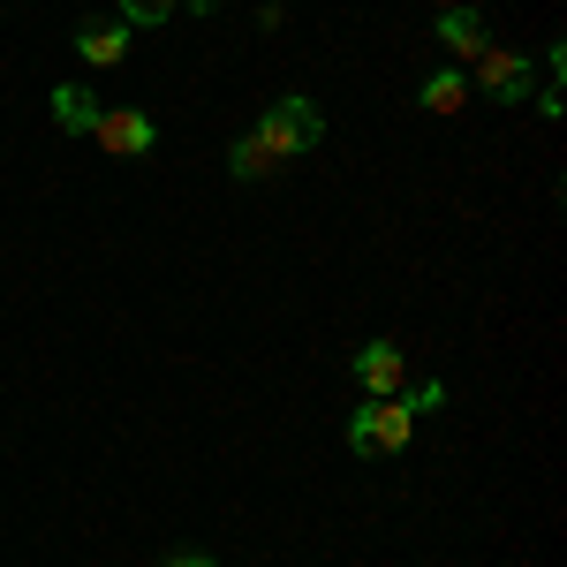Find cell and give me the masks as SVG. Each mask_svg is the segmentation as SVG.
I'll list each match as a JSON object with an SVG mask.
<instances>
[{
	"mask_svg": "<svg viewBox=\"0 0 567 567\" xmlns=\"http://www.w3.org/2000/svg\"><path fill=\"white\" fill-rule=\"evenodd\" d=\"M416 439V401L409 393H371V409H355L349 446L355 454H401Z\"/></svg>",
	"mask_w": 567,
	"mask_h": 567,
	"instance_id": "cell-1",
	"label": "cell"
},
{
	"mask_svg": "<svg viewBox=\"0 0 567 567\" xmlns=\"http://www.w3.org/2000/svg\"><path fill=\"white\" fill-rule=\"evenodd\" d=\"M258 136L280 152V159H296V152H310L318 136H326V114H318V99H303V91H288L272 114L258 122Z\"/></svg>",
	"mask_w": 567,
	"mask_h": 567,
	"instance_id": "cell-2",
	"label": "cell"
},
{
	"mask_svg": "<svg viewBox=\"0 0 567 567\" xmlns=\"http://www.w3.org/2000/svg\"><path fill=\"white\" fill-rule=\"evenodd\" d=\"M477 91H492L499 106H523L529 99V53H515V45H484L477 53Z\"/></svg>",
	"mask_w": 567,
	"mask_h": 567,
	"instance_id": "cell-3",
	"label": "cell"
},
{
	"mask_svg": "<svg viewBox=\"0 0 567 567\" xmlns=\"http://www.w3.org/2000/svg\"><path fill=\"white\" fill-rule=\"evenodd\" d=\"M91 136H99V144H106L114 159H144V152L159 144V130H152V122H144L136 106H106V114L91 122Z\"/></svg>",
	"mask_w": 567,
	"mask_h": 567,
	"instance_id": "cell-4",
	"label": "cell"
},
{
	"mask_svg": "<svg viewBox=\"0 0 567 567\" xmlns=\"http://www.w3.org/2000/svg\"><path fill=\"white\" fill-rule=\"evenodd\" d=\"M355 379L371 393H409L401 386V349H393V341H363V349H355Z\"/></svg>",
	"mask_w": 567,
	"mask_h": 567,
	"instance_id": "cell-5",
	"label": "cell"
},
{
	"mask_svg": "<svg viewBox=\"0 0 567 567\" xmlns=\"http://www.w3.org/2000/svg\"><path fill=\"white\" fill-rule=\"evenodd\" d=\"M439 39L454 45L462 61H477L484 45H492V39H484V16H477V8H439Z\"/></svg>",
	"mask_w": 567,
	"mask_h": 567,
	"instance_id": "cell-6",
	"label": "cell"
},
{
	"mask_svg": "<svg viewBox=\"0 0 567 567\" xmlns=\"http://www.w3.org/2000/svg\"><path fill=\"white\" fill-rule=\"evenodd\" d=\"M76 53H84L91 69H114V61L130 53V23H84V31H76Z\"/></svg>",
	"mask_w": 567,
	"mask_h": 567,
	"instance_id": "cell-7",
	"label": "cell"
},
{
	"mask_svg": "<svg viewBox=\"0 0 567 567\" xmlns=\"http://www.w3.org/2000/svg\"><path fill=\"white\" fill-rule=\"evenodd\" d=\"M227 167H235V182H265V175H280L288 159H280V152H272V144H265V136L250 130L243 144H235V152H227Z\"/></svg>",
	"mask_w": 567,
	"mask_h": 567,
	"instance_id": "cell-8",
	"label": "cell"
},
{
	"mask_svg": "<svg viewBox=\"0 0 567 567\" xmlns=\"http://www.w3.org/2000/svg\"><path fill=\"white\" fill-rule=\"evenodd\" d=\"M53 122H61L69 136H91V122H99V99H91L84 84H61V91H53Z\"/></svg>",
	"mask_w": 567,
	"mask_h": 567,
	"instance_id": "cell-9",
	"label": "cell"
},
{
	"mask_svg": "<svg viewBox=\"0 0 567 567\" xmlns=\"http://www.w3.org/2000/svg\"><path fill=\"white\" fill-rule=\"evenodd\" d=\"M462 99H470L462 69H439V76H424V114H462Z\"/></svg>",
	"mask_w": 567,
	"mask_h": 567,
	"instance_id": "cell-10",
	"label": "cell"
},
{
	"mask_svg": "<svg viewBox=\"0 0 567 567\" xmlns=\"http://www.w3.org/2000/svg\"><path fill=\"white\" fill-rule=\"evenodd\" d=\"M175 8H182V0H122V23H136V31H159Z\"/></svg>",
	"mask_w": 567,
	"mask_h": 567,
	"instance_id": "cell-11",
	"label": "cell"
},
{
	"mask_svg": "<svg viewBox=\"0 0 567 567\" xmlns=\"http://www.w3.org/2000/svg\"><path fill=\"white\" fill-rule=\"evenodd\" d=\"M167 567H219L213 553H197V545H182V553H167Z\"/></svg>",
	"mask_w": 567,
	"mask_h": 567,
	"instance_id": "cell-12",
	"label": "cell"
},
{
	"mask_svg": "<svg viewBox=\"0 0 567 567\" xmlns=\"http://www.w3.org/2000/svg\"><path fill=\"white\" fill-rule=\"evenodd\" d=\"M182 8H197V16H213V8H219V0H182Z\"/></svg>",
	"mask_w": 567,
	"mask_h": 567,
	"instance_id": "cell-13",
	"label": "cell"
}]
</instances>
